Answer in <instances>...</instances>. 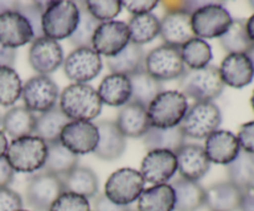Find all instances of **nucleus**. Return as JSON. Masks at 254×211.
I'll use <instances>...</instances> for the list:
<instances>
[{"instance_id": "8", "label": "nucleus", "mask_w": 254, "mask_h": 211, "mask_svg": "<svg viewBox=\"0 0 254 211\" xmlns=\"http://www.w3.org/2000/svg\"><path fill=\"white\" fill-rule=\"evenodd\" d=\"M144 69L151 77L161 83L163 81L179 79L186 71V66L181 59L180 49L166 44L151 50L146 55Z\"/></svg>"}, {"instance_id": "36", "label": "nucleus", "mask_w": 254, "mask_h": 211, "mask_svg": "<svg viewBox=\"0 0 254 211\" xmlns=\"http://www.w3.org/2000/svg\"><path fill=\"white\" fill-rule=\"evenodd\" d=\"M228 181L241 190L254 185V154L241 150L237 158L227 165Z\"/></svg>"}, {"instance_id": "33", "label": "nucleus", "mask_w": 254, "mask_h": 211, "mask_svg": "<svg viewBox=\"0 0 254 211\" xmlns=\"http://www.w3.org/2000/svg\"><path fill=\"white\" fill-rule=\"evenodd\" d=\"M78 164V155L64 148L61 141L47 144V158L42 170L54 175L64 176Z\"/></svg>"}, {"instance_id": "28", "label": "nucleus", "mask_w": 254, "mask_h": 211, "mask_svg": "<svg viewBox=\"0 0 254 211\" xmlns=\"http://www.w3.org/2000/svg\"><path fill=\"white\" fill-rule=\"evenodd\" d=\"M61 179L64 191L77 194L86 199L96 198L98 195V178L96 173L87 166L77 165Z\"/></svg>"}, {"instance_id": "21", "label": "nucleus", "mask_w": 254, "mask_h": 211, "mask_svg": "<svg viewBox=\"0 0 254 211\" xmlns=\"http://www.w3.org/2000/svg\"><path fill=\"white\" fill-rule=\"evenodd\" d=\"M218 70L223 83L233 88H243L254 78V67L247 54H228Z\"/></svg>"}, {"instance_id": "3", "label": "nucleus", "mask_w": 254, "mask_h": 211, "mask_svg": "<svg viewBox=\"0 0 254 211\" xmlns=\"http://www.w3.org/2000/svg\"><path fill=\"white\" fill-rule=\"evenodd\" d=\"M79 20V6L69 0L46 2L42 14L41 29L44 36L59 41L71 37Z\"/></svg>"}, {"instance_id": "19", "label": "nucleus", "mask_w": 254, "mask_h": 211, "mask_svg": "<svg viewBox=\"0 0 254 211\" xmlns=\"http://www.w3.org/2000/svg\"><path fill=\"white\" fill-rule=\"evenodd\" d=\"M160 36L166 45L180 49L196 37L191 26V15L184 10L166 11L160 21Z\"/></svg>"}, {"instance_id": "34", "label": "nucleus", "mask_w": 254, "mask_h": 211, "mask_svg": "<svg viewBox=\"0 0 254 211\" xmlns=\"http://www.w3.org/2000/svg\"><path fill=\"white\" fill-rule=\"evenodd\" d=\"M129 79L131 84L130 101L136 102L145 108H148L153 99L163 92V83L151 77L145 70L129 76Z\"/></svg>"}, {"instance_id": "46", "label": "nucleus", "mask_w": 254, "mask_h": 211, "mask_svg": "<svg viewBox=\"0 0 254 211\" xmlns=\"http://www.w3.org/2000/svg\"><path fill=\"white\" fill-rule=\"evenodd\" d=\"M237 138L243 151L254 154V121L245 123L241 127Z\"/></svg>"}, {"instance_id": "30", "label": "nucleus", "mask_w": 254, "mask_h": 211, "mask_svg": "<svg viewBox=\"0 0 254 211\" xmlns=\"http://www.w3.org/2000/svg\"><path fill=\"white\" fill-rule=\"evenodd\" d=\"M36 116L25 107L16 106L10 108L2 116L1 127L4 133L11 137L12 139L21 137L31 136L35 131Z\"/></svg>"}, {"instance_id": "1", "label": "nucleus", "mask_w": 254, "mask_h": 211, "mask_svg": "<svg viewBox=\"0 0 254 211\" xmlns=\"http://www.w3.org/2000/svg\"><path fill=\"white\" fill-rule=\"evenodd\" d=\"M60 109L69 121L91 122L99 116L102 101L98 92L87 83H72L60 94Z\"/></svg>"}, {"instance_id": "5", "label": "nucleus", "mask_w": 254, "mask_h": 211, "mask_svg": "<svg viewBox=\"0 0 254 211\" xmlns=\"http://www.w3.org/2000/svg\"><path fill=\"white\" fill-rule=\"evenodd\" d=\"M189 109L188 98L179 91H163L146 108L150 127L173 128L178 127Z\"/></svg>"}, {"instance_id": "26", "label": "nucleus", "mask_w": 254, "mask_h": 211, "mask_svg": "<svg viewBox=\"0 0 254 211\" xmlns=\"http://www.w3.org/2000/svg\"><path fill=\"white\" fill-rule=\"evenodd\" d=\"M170 185L175 193L174 211H197L205 205L206 190L197 181L178 178Z\"/></svg>"}, {"instance_id": "15", "label": "nucleus", "mask_w": 254, "mask_h": 211, "mask_svg": "<svg viewBox=\"0 0 254 211\" xmlns=\"http://www.w3.org/2000/svg\"><path fill=\"white\" fill-rule=\"evenodd\" d=\"M178 170V160L175 153L164 149L149 150L141 161L140 171L144 181L160 185L168 184V181L175 175Z\"/></svg>"}, {"instance_id": "23", "label": "nucleus", "mask_w": 254, "mask_h": 211, "mask_svg": "<svg viewBox=\"0 0 254 211\" xmlns=\"http://www.w3.org/2000/svg\"><path fill=\"white\" fill-rule=\"evenodd\" d=\"M98 128V145L94 155L103 160H116L121 158L127 148V139L117 127L116 122L99 121L96 124Z\"/></svg>"}, {"instance_id": "50", "label": "nucleus", "mask_w": 254, "mask_h": 211, "mask_svg": "<svg viewBox=\"0 0 254 211\" xmlns=\"http://www.w3.org/2000/svg\"><path fill=\"white\" fill-rule=\"evenodd\" d=\"M15 57H16V51L14 49H9L0 44V67L14 66Z\"/></svg>"}, {"instance_id": "44", "label": "nucleus", "mask_w": 254, "mask_h": 211, "mask_svg": "<svg viewBox=\"0 0 254 211\" xmlns=\"http://www.w3.org/2000/svg\"><path fill=\"white\" fill-rule=\"evenodd\" d=\"M22 210V199L16 191L9 188L0 189V211Z\"/></svg>"}, {"instance_id": "6", "label": "nucleus", "mask_w": 254, "mask_h": 211, "mask_svg": "<svg viewBox=\"0 0 254 211\" xmlns=\"http://www.w3.org/2000/svg\"><path fill=\"white\" fill-rule=\"evenodd\" d=\"M222 122L220 108L213 102H195L180 122L184 136L193 139H205L218 131Z\"/></svg>"}, {"instance_id": "53", "label": "nucleus", "mask_w": 254, "mask_h": 211, "mask_svg": "<svg viewBox=\"0 0 254 211\" xmlns=\"http://www.w3.org/2000/svg\"><path fill=\"white\" fill-rule=\"evenodd\" d=\"M7 139L6 136L2 131H0V158L5 156V153H6V149H7Z\"/></svg>"}, {"instance_id": "18", "label": "nucleus", "mask_w": 254, "mask_h": 211, "mask_svg": "<svg viewBox=\"0 0 254 211\" xmlns=\"http://www.w3.org/2000/svg\"><path fill=\"white\" fill-rule=\"evenodd\" d=\"M178 170L180 178L190 181H198L210 170L211 161L208 160L205 149L200 144H184L176 151Z\"/></svg>"}, {"instance_id": "16", "label": "nucleus", "mask_w": 254, "mask_h": 211, "mask_svg": "<svg viewBox=\"0 0 254 211\" xmlns=\"http://www.w3.org/2000/svg\"><path fill=\"white\" fill-rule=\"evenodd\" d=\"M64 61V50L57 41L46 36L32 41L29 50V62L30 66L39 74L49 76L56 71Z\"/></svg>"}, {"instance_id": "14", "label": "nucleus", "mask_w": 254, "mask_h": 211, "mask_svg": "<svg viewBox=\"0 0 254 211\" xmlns=\"http://www.w3.org/2000/svg\"><path fill=\"white\" fill-rule=\"evenodd\" d=\"M98 139L99 133L96 124L81 121H69L60 136L62 145L76 155L94 153Z\"/></svg>"}, {"instance_id": "40", "label": "nucleus", "mask_w": 254, "mask_h": 211, "mask_svg": "<svg viewBox=\"0 0 254 211\" xmlns=\"http://www.w3.org/2000/svg\"><path fill=\"white\" fill-rule=\"evenodd\" d=\"M99 24L101 22L92 16L91 12L87 10L86 5L82 2V6H79L78 25L72 36L69 37L72 44L77 47H91L94 31L99 26Z\"/></svg>"}, {"instance_id": "11", "label": "nucleus", "mask_w": 254, "mask_h": 211, "mask_svg": "<svg viewBox=\"0 0 254 211\" xmlns=\"http://www.w3.org/2000/svg\"><path fill=\"white\" fill-rule=\"evenodd\" d=\"M64 191V183L60 176L41 171L30 176L27 181V204L36 211H50L52 204Z\"/></svg>"}, {"instance_id": "54", "label": "nucleus", "mask_w": 254, "mask_h": 211, "mask_svg": "<svg viewBox=\"0 0 254 211\" xmlns=\"http://www.w3.org/2000/svg\"><path fill=\"white\" fill-rule=\"evenodd\" d=\"M247 55H248V57H250V59H251V61H252V65H253V67H254V45H253L252 49H251L250 51L247 52Z\"/></svg>"}, {"instance_id": "9", "label": "nucleus", "mask_w": 254, "mask_h": 211, "mask_svg": "<svg viewBox=\"0 0 254 211\" xmlns=\"http://www.w3.org/2000/svg\"><path fill=\"white\" fill-rule=\"evenodd\" d=\"M143 176L138 170L131 168H122L114 171L104 186V195L114 204L129 206L138 200L144 191Z\"/></svg>"}, {"instance_id": "57", "label": "nucleus", "mask_w": 254, "mask_h": 211, "mask_svg": "<svg viewBox=\"0 0 254 211\" xmlns=\"http://www.w3.org/2000/svg\"><path fill=\"white\" fill-rule=\"evenodd\" d=\"M1 123H2V117L1 114H0V127H1Z\"/></svg>"}, {"instance_id": "55", "label": "nucleus", "mask_w": 254, "mask_h": 211, "mask_svg": "<svg viewBox=\"0 0 254 211\" xmlns=\"http://www.w3.org/2000/svg\"><path fill=\"white\" fill-rule=\"evenodd\" d=\"M251 104H252V108L254 111V91H253V94H252V98H251Z\"/></svg>"}, {"instance_id": "48", "label": "nucleus", "mask_w": 254, "mask_h": 211, "mask_svg": "<svg viewBox=\"0 0 254 211\" xmlns=\"http://www.w3.org/2000/svg\"><path fill=\"white\" fill-rule=\"evenodd\" d=\"M14 174L15 171L12 170V168L7 163L5 156L0 158V189L7 188L12 183V180H14Z\"/></svg>"}, {"instance_id": "17", "label": "nucleus", "mask_w": 254, "mask_h": 211, "mask_svg": "<svg viewBox=\"0 0 254 211\" xmlns=\"http://www.w3.org/2000/svg\"><path fill=\"white\" fill-rule=\"evenodd\" d=\"M34 40V30L24 15L16 10L0 14V44L2 46L15 50Z\"/></svg>"}, {"instance_id": "47", "label": "nucleus", "mask_w": 254, "mask_h": 211, "mask_svg": "<svg viewBox=\"0 0 254 211\" xmlns=\"http://www.w3.org/2000/svg\"><path fill=\"white\" fill-rule=\"evenodd\" d=\"M93 211H133L130 206H123L114 204L113 201L109 200L104 194L97 195L94 200V209Z\"/></svg>"}, {"instance_id": "29", "label": "nucleus", "mask_w": 254, "mask_h": 211, "mask_svg": "<svg viewBox=\"0 0 254 211\" xmlns=\"http://www.w3.org/2000/svg\"><path fill=\"white\" fill-rule=\"evenodd\" d=\"M175 193L170 184H160L146 189L138 199L136 211H174Z\"/></svg>"}, {"instance_id": "10", "label": "nucleus", "mask_w": 254, "mask_h": 211, "mask_svg": "<svg viewBox=\"0 0 254 211\" xmlns=\"http://www.w3.org/2000/svg\"><path fill=\"white\" fill-rule=\"evenodd\" d=\"M24 107L30 112L45 113L57 106L60 99L59 86L50 76L36 74L22 84Z\"/></svg>"}, {"instance_id": "32", "label": "nucleus", "mask_w": 254, "mask_h": 211, "mask_svg": "<svg viewBox=\"0 0 254 211\" xmlns=\"http://www.w3.org/2000/svg\"><path fill=\"white\" fill-rule=\"evenodd\" d=\"M68 122L69 119L64 116L60 107L56 106L55 108L36 117L34 134L42 139L46 144L60 141L62 129Z\"/></svg>"}, {"instance_id": "49", "label": "nucleus", "mask_w": 254, "mask_h": 211, "mask_svg": "<svg viewBox=\"0 0 254 211\" xmlns=\"http://www.w3.org/2000/svg\"><path fill=\"white\" fill-rule=\"evenodd\" d=\"M241 211H254V185L242 190L240 209Z\"/></svg>"}, {"instance_id": "24", "label": "nucleus", "mask_w": 254, "mask_h": 211, "mask_svg": "<svg viewBox=\"0 0 254 211\" xmlns=\"http://www.w3.org/2000/svg\"><path fill=\"white\" fill-rule=\"evenodd\" d=\"M102 103L111 107H122L131 98V84L128 76L111 73L103 78L98 87Z\"/></svg>"}, {"instance_id": "13", "label": "nucleus", "mask_w": 254, "mask_h": 211, "mask_svg": "<svg viewBox=\"0 0 254 211\" xmlns=\"http://www.w3.org/2000/svg\"><path fill=\"white\" fill-rule=\"evenodd\" d=\"M130 42L128 24L123 21L101 22L94 31L92 39V49L99 55L108 57L116 56Z\"/></svg>"}, {"instance_id": "31", "label": "nucleus", "mask_w": 254, "mask_h": 211, "mask_svg": "<svg viewBox=\"0 0 254 211\" xmlns=\"http://www.w3.org/2000/svg\"><path fill=\"white\" fill-rule=\"evenodd\" d=\"M185 139L186 137L184 136L179 126L165 129L150 127L143 137L144 145L149 150L164 149L175 154L185 144Z\"/></svg>"}, {"instance_id": "43", "label": "nucleus", "mask_w": 254, "mask_h": 211, "mask_svg": "<svg viewBox=\"0 0 254 211\" xmlns=\"http://www.w3.org/2000/svg\"><path fill=\"white\" fill-rule=\"evenodd\" d=\"M45 7H46V4L41 1L29 2V4L26 5H21L19 2V6H17L16 11H19L21 15H24L27 19V21L30 22V25H31L35 34V39H39V37L44 36L41 29V19L42 14H44L45 11Z\"/></svg>"}, {"instance_id": "27", "label": "nucleus", "mask_w": 254, "mask_h": 211, "mask_svg": "<svg viewBox=\"0 0 254 211\" xmlns=\"http://www.w3.org/2000/svg\"><path fill=\"white\" fill-rule=\"evenodd\" d=\"M145 62V52L139 45L129 42L116 56L107 59V66L112 73L131 76L144 69Z\"/></svg>"}, {"instance_id": "39", "label": "nucleus", "mask_w": 254, "mask_h": 211, "mask_svg": "<svg viewBox=\"0 0 254 211\" xmlns=\"http://www.w3.org/2000/svg\"><path fill=\"white\" fill-rule=\"evenodd\" d=\"M22 82L12 67H0V106H12L21 97Z\"/></svg>"}, {"instance_id": "2", "label": "nucleus", "mask_w": 254, "mask_h": 211, "mask_svg": "<svg viewBox=\"0 0 254 211\" xmlns=\"http://www.w3.org/2000/svg\"><path fill=\"white\" fill-rule=\"evenodd\" d=\"M181 93L196 102H212L225 89L220 70L213 65L198 70H186L179 78Z\"/></svg>"}, {"instance_id": "42", "label": "nucleus", "mask_w": 254, "mask_h": 211, "mask_svg": "<svg viewBox=\"0 0 254 211\" xmlns=\"http://www.w3.org/2000/svg\"><path fill=\"white\" fill-rule=\"evenodd\" d=\"M50 211H91L88 199L77 194L64 191L56 199Z\"/></svg>"}, {"instance_id": "58", "label": "nucleus", "mask_w": 254, "mask_h": 211, "mask_svg": "<svg viewBox=\"0 0 254 211\" xmlns=\"http://www.w3.org/2000/svg\"><path fill=\"white\" fill-rule=\"evenodd\" d=\"M20 211H27V210H20Z\"/></svg>"}, {"instance_id": "4", "label": "nucleus", "mask_w": 254, "mask_h": 211, "mask_svg": "<svg viewBox=\"0 0 254 211\" xmlns=\"http://www.w3.org/2000/svg\"><path fill=\"white\" fill-rule=\"evenodd\" d=\"M47 158V144L36 136L12 139L7 145L5 159L14 171L35 173L44 168Z\"/></svg>"}, {"instance_id": "45", "label": "nucleus", "mask_w": 254, "mask_h": 211, "mask_svg": "<svg viewBox=\"0 0 254 211\" xmlns=\"http://www.w3.org/2000/svg\"><path fill=\"white\" fill-rule=\"evenodd\" d=\"M159 5L156 0H124L122 1V6L126 7L127 11L135 15L150 14L151 10L155 9Z\"/></svg>"}, {"instance_id": "56", "label": "nucleus", "mask_w": 254, "mask_h": 211, "mask_svg": "<svg viewBox=\"0 0 254 211\" xmlns=\"http://www.w3.org/2000/svg\"><path fill=\"white\" fill-rule=\"evenodd\" d=\"M250 5H251V7H252V9H254V1H250Z\"/></svg>"}, {"instance_id": "25", "label": "nucleus", "mask_w": 254, "mask_h": 211, "mask_svg": "<svg viewBox=\"0 0 254 211\" xmlns=\"http://www.w3.org/2000/svg\"><path fill=\"white\" fill-rule=\"evenodd\" d=\"M242 190L230 181L213 184L206 190L205 205L210 211H236L240 209Z\"/></svg>"}, {"instance_id": "51", "label": "nucleus", "mask_w": 254, "mask_h": 211, "mask_svg": "<svg viewBox=\"0 0 254 211\" xmlns=\"http://www.w3.org/2000/svg\"><path fill=\"white\" fill-rule=\"evenodd\" d=\"M17 6H19V2L17 1H0V14L17 10Z\"/></svg>"}, {"instance_id": "38", "label": "nucleus", "mask_w": 254, "mask_h": 211, "mask_svg": "<svg viewBox=\"0 0 254 211\" xmlns=\"http://www.w3.org/2000/svg\"><path fill=\"white\" fill-rule=\"evenodd\" d=\"M220 44L228 54H247L253 47L246 30V20L236 19L230 29L220 37Z\"/></svg>"}, {"instance_id": "12", "label": "nucleus", "mask_w": 254, "mask_h": 211, "mask_svg": "<svg viewBox=\"0 0 254 211\" xmlns=\"http://www.w3.org/2000/svg\"><path fill=\"white\" fill-rule=\"evenodd\" d=\"M101 55L92 47H77L64 61V71L67 78L74 83H87L96 78L102 71Z\"/></svg>"}, {"instance_id": "35", "label": "nucleus", "mask_w": 254, "mask_h": 211, "mask_svg": "<svg viewBox=\"0 0 254 211\" xmlns=\"http://www.w3.org/2000/svg\"><path fill=\"white\" fill-rule=\"evenodd\" d=\"M130 42L141 46L160 35V20L154 14L135 15L128 24Z\"/></svg>"}, {"instance_id": "41", "label": "nucleus", "mask_w": 254, "mask_h": 211, "mask_svg": "<svg viewBox=\"0 0 254 211\" xmlns=\"http://www.w3.org/2000/svg\"><path fill=\"white\" fill-rule=\"evenodd\" d=\"M83 4L92 16L99 22L112 21L123 9L119 0H88Z\"/></svg>"}, {"instance_id": "37", "label": "nucleus", "mask_w": 254, "mask_h": 211, "mask_svg": "<svg viewBox=\"0 0 254 211\" xmlns=\"http://www.w3.org/2000/svg\"><path fill=\"white\" fill-rule=\"evenodd\" d=\"M181 59L189 70H198L208 66L212 60L211 46L202 39L193 37L180 47Z\"/></svg>"}, {"instance_id": "52", "label": "nucleus", "mask_w": 254, "mask_h": 211, "mask_svg": "<svg viewBox=\"0 0 254 211\" xmlns=\"http://www.w3.org/2000/svg\"><path fill=\"white\" fill-rule=\"evenodd\" d=\"M246 30L247 35L250 37L251 42L254 45V14L248 20H246Z\"/></svg>"}, {"instance_id": "7", "label": "nucleus", "mask_w": 254, "mask_h": 211, "mask_svg": "<svg viewBox=\"0 0 254 211\" xmlns=\"http://www.w3.org/2000/svg\"><path fill=\"white\" fill-rule=\"evenodd\" d=\"M233 19L223 2H208L191 15V26L198 39H215L226 34Z\"/></svg>"}, {"instance_id": "22", "label": "nucleus", "mask_w": 254, "mask_h": 211, "mask_svg": "<svg viewBox=\"0 0 254 211\" xmlns=\"http://www.w3.org/2000/svg\"><path fill=\"white\" fill-rule=\"evenodd\" d=\"M116 124L126 138H141L150 128L146 108L133 101L121 107Z\"/></svg>"}, {"instance_id": "20", "label": "nucleus", "mask_w": 254, "mask_h": 211, "mask_svg": "<svg viewBox=\"0 0 254 211\" xmlns=\"http://www.w3.org/2000/svg\"><path fill=\"white\" fill-rule=\"evenodd\" d=\"M205 153L211 163L228 165L241 151L237 136L228 131H216L206 138Z\"/></svg>"}]
</instances>
